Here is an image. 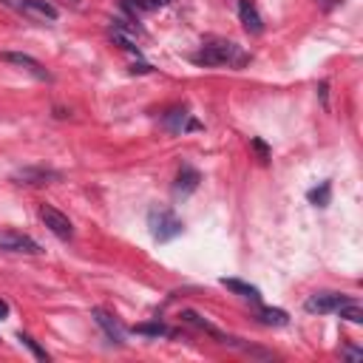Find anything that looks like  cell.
<instances>
[{
  "label": "cell",
  "instance_id": "cell-1",
  "mask_svg": "<svg viewBox=\"0 0 363 363\" xmlns=\"http://www.w3.org/2000/svg\"><path fill=\"white\" fill-rule=\"evenodd\" d=\"M193 63L196 66H245L247 54L230 40H207L193 54Z\"/></svg>",
  "mask_w": 363,
  "mask_h": 363
},
{
  "label": "cell",
  "instance_id": "cell-2",
  "mask_svg": "<svg viewBox=\"0 0 363 363\" xmlns=\"http://www.w3.org/2000/svg\"><path fill=\"white\" fill-rule=\"evenodd\" d=\"M148 227H151V235L159 241V245H165V241H173V238L182 235V230H185L182 219H179L173 210H168V207L151 210V213H148Z\"/></svg>",
  "mask_w": 363,
  "mask_h": 363
},
{
  "label": "cell",
  "instance_id": "cell-3",
  "mask_svg": "<svg viewBox=\"0 0 363 363\" xmlns=\"http://www.w3.org/2000/svg\"><path fill=\"white\" fill-rule=\"evenodd\" d=\"M4 6L15 9L18 15L23 18H32V20H40V23H54L57 20V9L49 4V0H0Z\"/></svg>",
  "mask_w": 363,
  "mask_h": 363
},
{
  "label": "cell",
  "instance_id": "cell-4",
  "mask_svg": "<svg viewBox=\"0 0 363 363\" xmlns=\"http://www.w3.org/2000/svg\"><path fill=\"white\" fill-rule=\"evenodd\" d=\"M0 250H9V253H26V256H40L43 247L32 235L15 233V230H4L0 233Z\"/></svg>",
  "mask_w": 363,
  "mask_h": 363
},
{
  "label": "cell",
  "instance_id": "cell-5",
  "mask_svg": "<svg viewBox=\"0 0 363 363\" xmlns=\"http://www.w3.org/2000/svg\"><path fill=\"white\" fill-rule=\"evenodd\" d=\"M40 219H43V224H46L57 238H63V241L74 238V224H71V221H68V216H66V213H60L57 207H51V204H40Z\"/></svg>",
  "mask_w": 363,
  "mask_h": 363
},
{
  "label": "cell",
  "instance_id": "cell-6",
  "mask_svg": "<svg viewBox=\"0 0 363 363\" xmlns=\"http://www.w3.org/2000/svg\"><path fill=\"white\" fill-rule=\"evenodd\" d=\"M346 301H349V295H343V293H315L304 301V309L312 315H326V312H338Z\"/></svg>",
  "mask_w": 363,
  "mask_h": 363
},
{
  "label": "cell",
  "instance_id": "cell-7",
  "mask_svg": "<svg viewBox=\"0 0 363 363\" xmlns=\"http://www.w3.org/2000/svg\"><path fill=\"white\" fill-rule=\"evenodd\" d=\"M91 318L105 329V335H108V340H111V343H119V346L125 343V326L119 324V318H116V315H111V312H108V309H102V307H94V309H91Z\"/></svg>",
  "mask_w": 363,
  "mask_h": 363
},
{
  "label": "cell",
  "instance_id": "cell-8",
  "mask_svg": "<svg viewBox=\"0 0 363 363\" xmlns=\"http://www.w3.org/2000/svg\"><path fill=\"white\" fill-rule=\"evenodd\" d=\"M18 185H51V182H60V171H51V168H23L12 176Z\"/></svg>",
  "mask_w": 363,
  "mask_h": 363
},
{
  "label": "cell",
  "instance_id": "cell-9",
  "mask_svg": "<svg viewBox=\"0 0 363 363\" xmlns=\"http://www.w3.org/2000/svg\"><path fill=\"white\" fill-rule=\"evenodd\" d=\"M0 60H6V63H12V66L29 71V74L37 77V80H51V74H49L35 57H29V54H20V51H4V54H0Z\"/></svg>",
  "mask_w": 363,
  "mask_h": 363
},
{
  "label": "cell",
  "instance_id": "cell-10",
  "mask_svg": "<svg viewBox=\"0 0 363 363\" xmlns=\"http://www.w3.org/2000/svg\"><path fill=\"white\" fill-rule=\"evenodd\" d=\"M238 18H241V26H245L247 35H262L264 32V20H262L253 0H238Z\"/></svg>",
  "mask_w": 363,
  "mask_h": 363
},
{
  "label": "cell",
  "instance_id": "cell-11",
  "mask_svg": "<svg viewBox=\"0 0 363 363\" xmlns=\"http://www.w3.org/2000/svg\"><path fill=\"white\" fill-rule=\"evenodd\" d=\"M199 182H202L199 171H196V168H190V165H185V168L179 171L176 182H173V196H176V199H185V196H190V193L199 187Z\"/></svg>",
  "mask_w": 363,
  "mask_h": 363
},
{
  "label": "cell",
  "instance_id": "cell-12",
  "mask_svg": "<svg viewBox=\"0 0 363 363\" xmlns=\"http://www.w3.org/2000/svg\"><path fill=\"white\" fill-rule=\"evenodd\" d=\"M162 123H165V128H168L171 134H182V131H187V128H199V123H193V119H190L187 108H171V111L162 116Z\"/></svg>",
  "mask_w": 363,
  "mask_h": 363
},
{
  "label": "cell",
  "instance_id": "cell-13",
  "mask_svg": "<svg viewBox=\"0 0 363 363\" xmlns=\"http://www.w3.org/2000/svg\"><path fill=\"white\" fill-rule=\"evenodd\" d=\"M221 287H227V290H230L233 295H238V298H250V301H259V298H262L259 287L241 281V278H221Z\"/></svg>",
  "mask_w": 363,
  "mask_h": 363
},
{
  "label": "cell",
  "instance_id": "cell-14",
  "mask_svg": "<svg viewBox=\"0 0 363 363\" xmlns=\"http://www.w3.org/2000/svg\"><path fill=\"white\" fill-rule=\"evenodd\" d=\"M256 315H259V321H262V324H267V326H287V324H290V315H287L284 309H270V307H262Z\"/></svg>",
  "mask_w": 363,
  "mask_h": 363
},
{
  "label": "cell",
  "instance_id": "cell-15",
  "mask_svg": "<svg viewBox=\"0 0 363 363\" xmlns=\"http://www.w3.org/2000/svg\"><path fill=\"white\" fill-rule=\"evenodd\" d=\"M338 315H340L343 321H349V324H363V309H360V304H357L355 298H349V301L338 309Z\"/></svg>",
  "mask_w": 363,
  "mask_h": 363
},
{
  "label": "cell",
  "instance_id": "cell-16",
  "mask_svg": "<svg viewBox=\"0 0 363 363\" xmlns=\"http://www.w3.org/2000/svg\"><path fill=\"white\" fill-rule=\"evenodd\" d=\"M137 335H148V338H162V335H171V329L162 324V321H154V324H137L134 326Z\"/></svg>",
  "mask_w": 363,
  "mask_h": 363
},
{
  "label": "cell",
  "instance_id": "cell-17",
  "mask_svg": "<svg viewBox=\"0 0 363 363\" xmlns=\"http://www.w3.org/2000/svg\"><path fill=\"white\" fill-rule=\"evenodd\" d=\"M123 6L131 12V15H145V12H154L159 9L156 0H123Z\"/></svg>",
  "mask_w": 363,
  "mask_h": 363
},
{
  "label": "cell",
  "instance_id": "cell-18",
  "mask_svg": "<svg viewBox=\"0 0 363 363\" xmlns=\"http://www.w3.org/2000/svg\"><path fill=\"white\" fill-rule=\"evenodd\" d=\"M18 340H20V343H23V346H26V349H29V352L37 357V360H46V363H49V352H46V349H43V346H40V343L32 338V335L20 332V335H18Z\"/></svg>",
  "mask_w": 363,
  "mask_h": 363
},
{
  "label": "cell",
  "instance_id": "cell-19",
  "mask_svg": "<svg viewBox=\"0 0 363 363\" xmlns=\"http://www.w3.org/2000/svg\"><path fill=\"white\" fill-rule=\"evenodd\" d=\"M329 193H332V185H329V182H321V187L309 190V202H312L315 207H326V204H329Z\"/></svg>",
  "mask_w": 363,
  "mask_h": 363
},
{
  "label": "cell",
  "instance_id": "cell-20",
  "mask_svg": "<svg viewBox=\"0 0 363 363\" xmlns=\"http://www.w3.org/2000/svg\"><path fill=\"white\" fill-rule=\"evenodd\" d=\"M253 148H256V151L262 154V159H270V148H267V145H264L262 140H253Z\"/></svg>",
  "mask_w": 363,
  "mask_h": 363
},
{
  "label": "cell",
  "instance_id": "cell-21",
  "mask_svg": "<svg viewBox=\"0 0 363 363\" xmlns=\"http://www.w3.org/2000/svg\"><path fill=\"white\" fill-rule=\"evenodd\" d=\"M343 357H349V360H360V357H363V352H360V349L346 346V349H343Z\"/></svg>",
  "mask_w": 363,
  "mask_h": 363
},
{
  "label": "cell",
  "instance_id": "cell-22",
  "mask_svg": "<svg viewBox=\"0 0 363 363\" xmlns=\"http://www.w3.org/2000/svg\"><path fill=\"white\" fill-rule=\"evenodd\" d=\"M6 318H9V304L0 301V321H6Z\"/></svg>",
  "mask_w": 363,
  "mask_h": 363
}]
</instances>
